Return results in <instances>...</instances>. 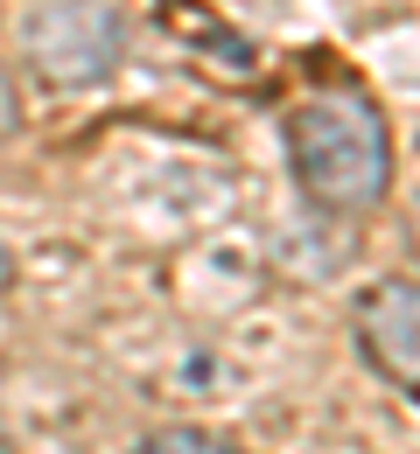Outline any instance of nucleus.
Listing matches in <instances>:
<instances>
[{"label":"nucleus","instance_id":"obj_1","mask_svg":"<svg viewBox=\"0 0 420 454\" xmlns=\"http://www.w3.org/2000/svg\"><path fill=\"white\" fill-rule=\"evenodd\" d=\"M288 168H295V189L329 210V217H364L385 203L392 189V133H385V113L337 84V91H308L295 113H288Z\"/></svg>","mask_w":420,"mask_h":454},{"label":"nucleus","instance_id":"obj_6","mask_svg":"<svg viewBox=\"0 0 420 454\" xmlns=\"http://www.w3.org/2000/svg\"><path fill=\"white\" fill-rule=\"evenodd\" d=\"M21 133V98H14V77L0 70V140H14Z\"/></svg>","mask_w":420,"mask_h":454},{"label":"nucleus","instance_id":"obj_4","mask_svg":"<svg viewBox=\"0 0 420 454\" xmlns=\"http://www.w3.org/2000/svg\"><path fill=\"white\" fill-rule=\"evenodd\" d=\"M162 28H176L182 43H196L210 70H232V77H252V70H259L252 43H245V35H232V28H218L196 0H162Z\"/></svg>","mask_w":420,"mask_h":454},{"label":"nucleus","instance_id":"obj_7","mask_svg":"<svg viewBox=\"0 0 420 454\" xmlns=\"http://www.w3.org/2000/svg\"><path fill=\"white\" fill-rule=\"evenodd\" d=\"M7 273H14V259H7V245H0V286H7Z\"/></svg>","mask_w":420,"mask_h":454},{"label":"nucleus","instance_id":"obj_3","mask_svg":"<svg viewBox=\"0 0 420 454\" xmlns=\"http://www.w3.org/2000/svg\"><path fill=\"white\" fill-rule=\"evenodd\" d=\"M351 329H358V349L371 356L378 378H392V385L420 392V286L414 280L364 286Z\"/></svg>","mask_w":420,"mask_h":454},{"label":"nucleus","instance_id":"obj_2","mask_svg":"<svg viewBox=\"0 0 420 454\" xmlns=\"http://www.w3.org/2000/svg\"><path fill=\"white\" fill-rule=\"evenodd\" d=\"M21 57L50 91H91L126 63L120 0H36L21 21Z\"/></svg>","mask_w":420,"mask_h":454},{"label":"nucleus","instance_id":"obj_5","mask_svg":"<svg viewBox=\"0 0 420 454\" xmlns=\"http://www.w3.org/2000/svg\"><path fill=\"white\" fill-rule=\"evenodd\" d=\"M133 454H245V448L218 441V434H196V427H162V434H147Z\"/></svg>","mask_w":420,"mask_h":454},{"label":"nucleus","instance_id":"obj_8","mask_svg":"<svg viewBox=\"0 0 420 454\" xmlns=\"http://www.w3.org/2000/svg\"><path fill=\"white\" fill-rule=\"evenodd\" d=\"M414 245H420V203H414Z\"/></svg>","mask_w":420,"mask_h":454}]
</instances>
